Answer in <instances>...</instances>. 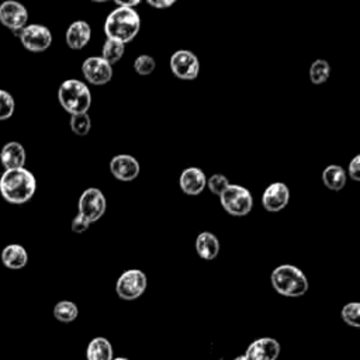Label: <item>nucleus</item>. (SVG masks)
<instances>
[{"mask_svg":"<svg viewBox=\"0 0 360 360\" xmlns=\"http://www.w3.org/2000/svg\"><path fill=\"white\" fill-rule=\"evenodd\" d=\"M141 28V17L135 8L117 7L105 18L104 32L108 39L122 44L132 41Z\"/></svg>","mask_w":360,"mask_h":360,"instance_id":"nucleus-2","label":"nucleus"},{"mask_svg":"<svg viewBox=\"0 0 360 360\" xmlns=\"http://www.w3.org/2000/svg\"><path fill=\"white\" fill-rule=\"evenodd\" d=\"M141 1L139 0H131V1H115V4L118 7H128V8H134L135 6H138Z\"/></svg>","mask_w":360,"mask_h":360,"instance_id":"nucleus-33","label":"nucleus"},{"mask_svg":"<svg viewBox=\"0 0 360 360\" xmlns=\"http://www.w3.org/2000/svg\"><path fill=\"white\" fill-rule=\"evenodd\" d=\"M349 176L352 180L359 181L360 180V155H356L349 162Z\"/></svg>","mask_w":360,"mask_h":360,"instance_id":"nucleus-31","label":"nucleus"},{"mask_svg":"<svg viewBox=\"0 0 360 360\" xmlns=\"http://www.w3.org/2000/svg\"><path fill=\"white\" fill-rule=\"evenodd\" d=\"M15 110L14 97L7 91L0 89V121L8 120Z\"/></svg>","mask_w":360,"mask_h":360,"instance_id":"nucleus-27","label":"nucleus"},{"mask_svg":"<svg viewBox=\"0 0 360 360\" xmlns=\"http://www.w3.org/2000/svg\"><path fill=\"white\" fill-rule=\"evenodd\" d=\"M290 201V190L287 184L281 181H276L269 184L262 195V204L264 210L270 212H277L281 211L283 208L287 207Z\"/></svg>","mask_w":360,"mask_h":360,"instance_id":"nucleus-13","label":"nucleus"},{"mask_svg":"<svg viewBox=\"0 0 360 360\" xmlns=\"http://www.w3.org/2000/svg\"><path fill=\"white\" fill-rule=\"evenodd\" d=\"M14 37H18L21 45L30 52H44L52 44V32L42 24H27L14 32Z\"/></svg>","mask_w":360,"mask_h":360,"instance_id":"nucleus-7","label":"nucleus"},{"mask_svg":"<svg viewBox=\"0 0 360 360\" xmlns=\"http://www.w3.org/2000/svg\"><path fill=\"white\" fill-rule=\"evenodd\" d=\"M112 360H129V359H125V357H117V359H112Z\"/></svg>","mask_w":360,"mask_h":360,"instance_id":"nucleus-35","label":"nucleus"},{"mask_svg":"<svg viewBox=\"0 0 360 360\" xmlns=\"http://www.w3.org/2000/svg\"><path fill=\"white\" fill-rule=\"evenodd\" d=\"M139 162L131 155H115L110 160V172L120 181H132L139 174Z\"/></svg>","mask_w":360,"mask_h":360,"instance_id":"nucleus-12","label":"nucleus"},{"mask_svg":"<svg viewBox=\"0 0 360 360\" xmlns=\"http://www.w3.org/2000/svg\"><path fill=\"white\" fill-rule=\"evenodd\" d=\"M330 75V66L323 59H316L311 63L309 68V79L314 84H322L329 79Z\"/></svg>","mask_w":360,"mask_h":360,"instance_id":"nucleus-24","label":"nucleus"},{"mask_svg":"<svg viewBox=\"0 0 360 360\" xmlns=\"http://www.w3.org/2000/svg\"><path fill=\"white\" fill-rule=\"evenodd\" d=\"M322 183L332 191H340L346 184V172L339 165H329L322 172Z\"/></svg>","mask_w":360,"mask_h":360,"instance_id":"nucleus-21","label":"nucleus"},{"mask_svg":"<svg viewBox=\"0 0 360 360\" xmlns=\"http://www.w3.org/2000/svg\"><path fill=\"white\" fill-rule=\"evenodd\" d=\"M0 259L3 266H6L10 270H20L25 267L28 262V253L25 248L20 243H10L3 248L0 253Z\"/></svg>","mask_w":360,"mask_h":360,"instance_id":"nucleus-18","label":"nucleus"},{"mask_svg":"<svg viewBox=\"0 0 360 360\" xmlns=\"http://www.w3.org/2000/svg\"><path fill=\"white\" fill-rule=\"evenodd\" d=\"M89 226H90V222H89L84 217H82L80 214H77V215L73 218V221H72V231H73L75 233H82V232L87 231Z\"/></svg>","mask_w":360,"mask_h":360,"instance_id":"nucleus-30","label":"nucleus"},{"mask_svg":"<svg viewBox=\"0 0 360 360\" xmlns=\"http://www.w3.org/2000/svg\"><path fill=\"white\" fill-rule=\"evenodd\" d=\"M156 68V62L150 55H139L134 60V69L138 75L146 76L150 75Z\"/></svg>","mask_w":360,"mask_h":360,"instance_id":"nucleus-28","label":"nucleus"},{"mask_svg":"<svg viewBox=\"0 0 360 360\" xmlns=\"http://www.w3.org/2000/svg\"><path fill=\"white\" fill-rule=\"evenodd\" d=\"M58 101L70 115L84 114L91 105V93L82 80L68 79L58 89Z\"/></svg>","mask_w":360,"mask_h":360,"instance_id":"nucleus-4","label":"nucleus"},{"mask_svg":"<svg viewBox=\"0 0 360 360\" xmlns=\"http://www.w3.org/2000/svg\"><path fill=\"white\" fill-rule=\"evenodd\" d=\"M91 38V28L87 21L76 20L73 21L65 34L66 44L70 49H82L84 48Z\"/></svg>","mask_w":360,"mask_h":360,"instance_id":"nucleus-17","label":"nucleus"},{"mask_svg":"<svg viewBox=\"0 0 360 360\" xmlns=\"http://www.w3.org/2000/svg\"><path fill=\"white\" fill-rule=\"evenodd\" d=\"M124 52H125V44L107 38L101 49V58L112 66L124 56Z\"/></svg>","mask_w":360,"mask_h":360,"instance_id":"nucleus-22","label":"nucleus"},{"mask_svg":"<svg viewBox=\"0 0 360 360\" xmlns=\"http://www.w3.org/2000/svg\"><path fill=\"white\" fill-rule=\"evenodd\" d=\"M233 360H246V359H245V356H238V357H235Z\"/></svg>","mask_w":360,"mask_h":360,"instance_id":"nucleus-34","label":"nucleus"},{"mask_svg":"<svg viewBox=\"0 0 360 360\" xmlns=\"http://www.w3.org/2000/svg\"><path fill=\"white\" fill-rule=\"evenodd\" d=\"M27 159L25 149L22 143L17 141L7 142L1 150H0V163L4 167V170H13L24 167Z\"/></svg>","mask_w":360,"mask_h":360,"instance_id":"nucleus-16","label":"nucleus"},{"mask_svg":"<svg viewBox=\"0 0 360 360\" xmlns=\"http://www.w3.org/2000/svg\"><path fill=\"white\" fill-rule=\"evenodd\" d=\"M148 287L146 274L138 269H129L124 271L115 284V291L121 300L132 301L139 298Z\"/></svg>","mask_w":360,"mask_h":360,"instance_id":"nucleus-6","label":"nucleus"},{"mask_svg":"<svg viewBox=\"0 0 360 360\" xmlns=\"http://www.w3.org/2000/svg\"><path fill=\"white\" fill-rule=\"evenodd\" d=\"M77 315H79L77 305L72 301L63 300V301L56 302V305L53 307V316L59 322H63V323L73 322L77 318Z\"/></svg>","mask_w":360,"mask_h":360,"instance_id":"nucleus-23","label":"nucleus"},{"mask_svg":"<svg viewBox=\"0 0 360 360\" xmlns=\"http://www.w3.org/2000/svg\"><path fill=\"white\" fill-rule=\"evenodd\" d=\"M273 288L284 297H301L308 291V278L294 264H280L270 276Z\"/></svg>","mask_w":360,"mask_h":360,"instance_id":"nucleus-3","label":"nucleus"},{"mask_svg":"<svg viewBox=\"0 0 360 360\" xmlns=\"http://www.w3.org/2000/svg\"><path fill=\"white\" fill-rule=\"evenodd\" d=\"M174 3H176L174 0H158V1H155V0H148V4L152 6V7H155V8H169V7H172Z\"/></svg>","mask_w":360,"mask_h":360,"instance_id":"nucleus-32","label":"nucleus"},{"mask_svg":"<svg viewBox=\"0 0 360 360\" xmlns=\"http://www.w3.org/2000/svg\"><path fill=\"white\" fill-rule=\"evenodd\" d=\"M222 208L232 217H245L253 208L250 191L239 184H229L219 195Z\"/></svg>","mask_w":360,"mask_h":360,"instance_id":"nucleus-5","label":"nucleus"},{"mask_svg":"<svg viewBox=\"0 0 360 360\" xmlns=\"http://www.w3.org/2000/svg\"><path fill=\"white\" fill-rule=\"evenodd\" d=\"M179 186L184 194L198 195L207 186V177L200 167L191 166L180 173Z\"/></svg>","mask_w":360,"mask_h":360,"instance_id":"nucleus-15","label":"nucleus"},{"mask_svg":"<svg viewBox=\"0 0 360 360\" xmlns=\"http://www.w3.org/2000/svg\"><path fill=\"white\" fill-rule=\"evenodd\" d=\"M107 208V201L101 190L96 187L86 188L79 197L77 210L82 217H84L90 224L100 219Z\"/></svg>","mask_w":360,"mask_h":360,"instance_id":"nucleus-8","label":"nucleus"},{"mask_svg":"<svg viewBox=\"0 0 360 360\" xmlns=\"http://www.w3.org/2000/svg\"><path fill=\"white\" fill-rule=\"evenodd\" d=\"M0 22L14 34L27 25L28 10L17 0H4L0 3Z\"/></svg>","mask_w":360,"mask_h":360,"instance_id":"nucleus-10","label":"nucleus"},{"mask_svg":"<svg viewBox=\"0 0 360 360\" xmlns=\"http://www.w3.org/2000/svg\"><path fill=\"white\" fill-rule=\"evenodd\" d=\"M112 346L105 338H94L89 342L86 349L87 360H112Z\"/></svg>","mask_w":360,"mask_h":360,"instance_id":"nucleus-20","label":"nucleus"},{"mask_svg":"<svg viewBox=\"0 0 360 360\" xmlns=\"http://www.w3.org/2000/svg\"><path fill=\"white\" fill-rule=\"evenodd\" d=\"M280 354V343L273 338H260L253 340L246 352V360H276Z\"/></svg>","mask_w":360,"mask_h":360,"instance_id":"nucleus-14","label":"nucleus"},{"mask_svg":"<svg viewBox=\"0 0 360 360\" xmlns=\"http://www.w3.org/2000/svg\"><path fill=\"white\" fill-rule=\"evenodd\" d=\"M37 190L35 176L25 167L4 170L0 176V194L13 205L28 202Z\"/></svg>","mask_w":360,"mask_h":360,"instance_id":"nucleus-1","label":"nucleus"},{"mask_svg":"<svg viewBox=\"0 0 360 360\" xmlns=\"http://www.w3.org/2000/svg\"><path fill=\"white\" fill-rule=\"evenodd\" d=\"M84 79L94 84L101 86L112 79V66L107 63L101 56H90L82 65Z\"/></svg>","mask_w":360,"mask_h":360,"instance_id":"nucleus-11","label":"nucleus"},{"mask_svg":"<svg viewBox=\"0 0 360 360\" xmlns=\"http://www.w3.org/2000/svg\"><path fill=\"white\" fill-rule=\"evenodd\" d=\"M170 69L177 79L194 80L200 72V62L191 51L179 49L170 56Z\"/></svg>","mask_w":360,"mask_h":360,"instance_id":"nucleus-9","label":"nucleus"},{"mask_svg":"<svg viewBox=\"0 0 360 360\" xmlns=\"http://www.w3.org/2000/svg\"><path fill=\"white\" fill-rule=\"evenodd\" d=\"M342 319L345 323L353 328L360 326V304L359 302H349L342 308Z\"/></svg>","mask_w":360,"mask_h":360,"instance_id":"nucleus-26","label":"nucleus"},{"mask_svg":"<svg viewBox=\"0 0 360 360\" xmlns=\"http://www.w3.org/2000/svg\"><path fill=\"white\" fill-rule=\"evenodd\" d=\"M197 255L204 260H214L219 253V240L212 232H201L195 239Z\"/></svg>","mask_w":360,"mask_h":360,"instance_id":"nucleus-19","label":"nucleus"},{"mask_svg":"<svg viewBox=\"0 0 360 360\" xmlns=\"http://www.w3.org/2000/svg\"><path fill=\"white\" fill-rule=\"evenodd\" d=\"M229 180L226 176L224 174H212L210 179H207V187L210 188V191L215 195H221L224 193V190L229 186Z\"/></svg>","mask_w":360,"mask_h":360,"instance_id":"nucleus-29","label":"nucleus"},{"mask_svg":"<svg viewBox=\"0 0 360 360\" xmlns=\"http://www.w3.org/2000/svg\"><path fill=\"white\" fill-rule=\"evenodd\" d=\"M70 129L79 136L87 135L91 129V120L89 114L84 112V114L70 115Z\"/></svg>","mask_w":360,"mask_h":360,"instance_id":"nucleus-25","label":"nucleus"}]
</instances>
